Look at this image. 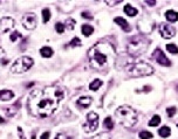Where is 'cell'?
Returning <instances> with one entry per match:
<instances>
[{
    "instance_id": "obj_1",
    "label": "cell",
    "mask_w": 178,
    "mask_h": 139,
    "mask_svg": "<svg viewBox=\"0 0 178 139\" xmlns=\"http://www.w3.org/2000/svg\"><path fill=\"white\" fill-rule=\"evenodd\" d=\"M65 97V91L59 86H46L31 92L28 98L29 112L38 118H46L53 114Z\"/></svg>"
},
{
    "instance_id": "obj_2",
    "label": "cell",
    "mask_w": 178,
    "mask_h": 139,
    "mask_svg": "<svg viewBox=\"0 0 178 139\" xmlns=\"http://www.w3.org/2000/svg\"><path fill=\"white\" fill-rule=\"evenodd\" d=\"M116 58L115 48L110 43L99 42L88 50V60L92 68L96 70H106L113 66Z\"/></svg>"
},
{
    "instance_id": "obj_3",
    "label": "cell",
    "mask_w": 178,
    "mask_h": 139,
    "mask_svg": "<svg viewBox=\"0 0 178 139\" xmlns=\"http://www.w3.org/2000/svg\"><path fill=\"white\" fill-rule=\"evenodd\" d=\"M115 116L118 123L127 129L134 127L137 123V112L129 105H122L117 108Z\"/></svg>"
},
{
    "instance_id": "obj_4",
    "label": "cell",
    "mask_w": 178,
    "mask_h": 139,
    "mask_svg": "<svg viewBox=\"0 0 178 139\" xmlns=\"http://www.w3.org/2000/svg\"><path fill=\"white\" fill-rule=\"evenodd\" d=\"M148 47H149L148 39L143 35H136V36L130 39V41L127 44V52L130 56L137 58L142 54H144Z\"/></svg>"
},
{
    "instance_id": "obj_5",
    "label": "cell",
    "mask_w": 178,
    "mask_h": 139,
    "mask_svg": "<svg viewBox=\"0 0 178 139\" xmlns=\"http://www.w3.org/2000/svg\"><path fill=\"white\" fill-rule=\"evenodd\" d=\"M128 72H129L130 76L132 77H143L151 75L154 72V68L151 67L149 63L140 61V62L131 63L128 67Z\"/></svg>"
},
{
    "instance_id": "obj_6",
    "label": "cell",
    "mask_w": 178,
    "mask_h": 139,
    "mask_svg": "<svg viewBox=\"0 0 178 139\" xmlns=\"http://www.w3.org/2000/svg\"><path fill=\"white\" fill-rule=\"evenodd\" d=\"M33 63H34L33 58H28V56L19 58L12 64L11 72H13V74H22V72H26L29 68L33 66Z\"/></svg>"
},
{
    "instance_id": "obj_7",
    "label": "cell",
    "mask_w": 178,
    "mask_h": 139,
    "mask_svg": "<svg viewBox=\"0 0 178 139\" xmlns=\"http://www.w3.org/2000/svg\"><path fill=\"white\" fill-rule=\"evenodd\" d=\"M97 126H99V115L95 114V112H89L87 115L86 123L82 126L83 130H84V132L92 133V132H94L97 129Z\"/></svg>"
},
{
    "instance_id": "obj_8",
    "label": "cell",
    "mask_w": 178,
    "mask_h": 139,
    "mask_svg": "<svg viewBox=\"0 0 178 139\" xmlns=\"http://www.w3.org/2000/svg\"><path fill=\"white\" fill-rule=\"evenodd\" d=\"M152 58H154L155 61L157 63H159L161 66H164V67H170V66H171L170 60L164 55V53L159 48L155 49V52L152 53Z\"/></svg>"
},
{
    "instance_id": "obj_9",
    "label": "cell",
    "mask_w": 178,
    "mask_h": 139,
    "mask_svg": "<svg viewBox=\"0 0 178 139\" xmlns=\"http://www.w3.org/2000/svg\"><path fill=\"white\" fill-rule=\"evenodd\" d=\"M21 24L26 29L32 30L36 27V18L33 13H27V14L24 15V18L21 20Z\"/></svg>"
},
{
    "instance_id": "obj_10",
    "label": "cell",
    "mask_w": 178,
    "mask_h": 139,
    "mask_svg": "<svg viewBox=\"0 0 178 139\" xmlns=\"http://www.w3.org/2000/svg\"><path fill=\"white\" fill-rule=\"evenodd\" d=\"M159 33L164 39H172L176 34V29L169 24H161L159 25Z\"/></svg>"
},
{
    "instance_id": "obj_11",
    "label": "cell",
    "mask_w": 178,
    "mask_h": 139,
    "mask_svg": "<svg viewBox=\"0 0 178 139\" xmlns=\"http://www.w3.org/2000/svg\"><path fill=\"white\" fill-rule=\"evenodd\" d=\"M15 21L12 18H4L0 20V34H4L8 32L14 27Z\"/></svg>"
},
{
    "instance_id": "obj_12",
    "label": "cell",
    "mask_w": 178,
    "mask_h": 139,
    "mask_svg": "<svg viewBox=\"0 0 178 139\" xmlns=\"http://www.w3.org/2000/svg\"><path fill=\"white\" fill-rule=\"evenodd\" d=\"M114 21H115L116 24H117V26H120L121 28L123 29L124 32H130V30H131L129 24H128V21H127L125 19H123V18L117 16V18H115V19H114Z\"/></svg>"
},
{
    "instance_id": "obj_13",
    "label": "cell",
    "mask_w": 178,
    "mask_h": 139,
    "mask_svg": "<svg viewBox=\"0 0 178 139\" xmlns=\"http://www.w3.org/2000/svg\"><path fill=\"white\" fill-rule=\"evenodd\" d=\"M14 97V92L11 90H0V101H11Z\"/></svg>"
},
{
    "instance_id": "obj_14",
    "label": "cell",
    "mask_w": 178,
    "mask_h": 139,
    "mask_svg": "<svg viewBox=\"0 0 178 139\" xmlns=\"http://www.w3.org/2000/svg\"><path fill=\"white\" fill-rule=\"evenodd\" d=\"M93 102V98L92 97H80L79 100H77V105L82 106V108H88V106L92 104Z\"/></svg>"
},
{
    "instance_id": "obj_15",
    "label": "cell",
    "mask_w": 178,
    "mask_h": 139,
    "mask_svg": "<svg viewBox=\"0 0 178 139\" xmlns=\"http://www.w3.org/2000/svg\"><path fill=\"white\" fill-rule=\"evenodd\" d=\"M165 18L170 22H176L178 20V13L173 10H169L165 12Z\"/></svg>"
},
{
    "instance_id": "obj_16",
    "label": "cell",
    "mask_w": 178,
    "mask_h": 139,
    "mask_svg": "<svg viewBox=\"0 0 178 139\" xmlns=\"http://www.w3.org/2000/svg\"><path fill=\"white\" fill-rule=\"evenodd\" d=\"M19 105H20V102H17V104L15 105H12V106H8V108H6L5 109V112L7 116H14L17 114V111L19 109Z\"/></svg>"
},
{
    "instance_id": "obj_17",
    "label": "cell",
    "mask_w": 178,
    "mask_h": 139,
    "mask_svg": "<svg viewBox=\"0 0 178 139\" xmlns=\"http://www.w3.org/2000/svg\"><path fill=\"white\" fill-rule=\"evenodd\" d=\"M53 53H54L53 49L51 48V47H42V48L40 49V54H41L42 58H52Z\"/></svg>"
},
{
    "instance_id": "obj_18",
    "label": "cell",
    "mask_w": 178,
    "mask_h": 139,
    "mask_svg": "<svg viewBox=\"0 0 178 139\" xmlns=\"http://www.w3.org/2000/svg\"><path fill=\"white\" fill-rule=\"evenodd\" d=\"M158 134L162 138H168L169 136L171 134V130H170L169 126H162V127L158 130Z\"/></svg>"
},
{
    "instance_id": "obj_19",
    "label": "cell",
    "mask_w": 178,
    "mask_h": 139,
    "mask_svg": "<svg viewBox=\"0 0 178 139\" xmlns=\"http://www.w3.org/2000/svg\"><path fill=\"white\" fill-rule=\"evenodd\" d=\"M124 13H127V15H129V16H135V15H137V10H136L135 7H132L131 5H127L124 6Z\"/></svg>"
},
{
    "instance_id": "obj_20",
    "label": "cell",
    "mask_w": 178,
    "mask_h": 139,
    "mask_svg": "<svg viewBox=\"0 0 178 139\" xmlns=\"http://www.w3.org/2000/svg\"><path fill=\"white\" fill-rule=\"evenodd\" d=\"M81 30H82V34H83L84 36H90V35L94 33V28H93L92 26H89V25H83Z\"/></svg>"
},
{
    "instance_id": "obj_21",
    "label": "cell",
    "mask_w": 178,
    "mask_h": 139,
    "mask_svg": "<svg viewBox=\"0 0 178 139\" xmlns=\"http://www.w3.org/2000/svg\"><path fill=\"white\" fill-rule=\"evenodd\" d=\"M101 86H102L101 80H94V81L89 84V89H90V90H93V91H96Z\"/></svg>"
},
{
    "instance_id": "obj_22",
    "label": "cell",
    "mask_w": 178,
    "mask_h": 139,
    "mask_svg": "<svg viewBox=\"0 0 178 139\" xmlns=\"http://www.w3.org/2000/svg\"><path fill=\"white\" fill-rule=\"evenodd\" d=\"M103 125H104V127H106L107 130L114 129V122H113V119H111V117H107L106 119H104Z\"/></svg>"
},
{
    "instance_id": "obj_23",
    "label": "cell",
    "mask_w": 178,
    "mask_h": 139,
    "mask_svg": "<svg viewBox=\"0 0 178 139\" xmlns=\"http://www.w3.org/2000/svg\"><path fill=\"white\" fill-rule=\"evenodd\" d=\"M166 50L171 54H178L177 46H176V44H173V43H168V44H166Z\"/></svg>"
},
{
    "instance_id": "obj_24",
    "label": "cell",
    "mask_w": 178,
    "mask_h": 139,
    "mask_svg": "<svg viewBox=\"0 0 178 139\" xmlns=\"http://www.w3.org/2000/svg\"><path fill=\"white\" fill-rule=\"evenodd\" d=\"M159 123H161V117H159L158 115H155L154 117L150 119L149 125L150 126H157V125H159Z\"/></svg>"
},
{
    "instance_id": "obj_25",
    "label": "cell",
    "mask_w": 178,
    "mask_h": 139,
    "mask_svg": "<svg viewBox=\"0 0 178 139\" xmlns=\"http://www.w3.org/2000/svg\"><path fill=\"white\" fill-rule=\"evenodd\" d=\"M42 19H43V22H48L49 19H51V12H49L48 8L42 10Z\"/></svg>"
},
{
    "instance_id": "obj_26",
    "label": "cell",
    "mask_w": 178,
    "mask_h": 139,
    "mask_svg": "<svg viewBox=\"0 0 178 139\" xmlns=\"http://www.w3.org/2000/svg\"><path fill=\"white\" fill-rule=\"evenodd\" d=\"M74 26H75V20H74V19H67V20H66L65 28L67 27L69 30H73V29H74Z\"/></svg>"
},
{
    "instance_id": "obj_27",
    "label": "cell",
    "mask_w": 178,
    "mask_h": 139,
    "mask_svg": "<svg viewBox=\"0 0 178 139\" xmlns=\"http://www.w3.org/2000/svg\"><path fill=\"white\" fill-rule=\"evenodd\" d=\"M140 138L141 139H151L152 138V133L149 132V131H141Z\"/></svg>"
},
{
    "instance_id": "obj_28",
    "label": "cell",
    "mask_w": 178,
    "mask_h": 139,
    "mask_svg": "<svg viewBox=\"0 0 178 139\" xmlns=\"http://www.w3.org/2000/svg\"><path fill=\"white\" fill-rule=\"evenodd\" d=\"M69 46H70V47H77V46H81V40H80L79 38H74L72 41L69 42Z\"/></svg>"
},
{
    "instance_id": "obj_29",
    "label": "cell",
    "mask_w": 178,
    "mask_h": 139,
    "mask_svg": "<svg viewBox=\"0 0 178 139\" xmlns=\"http://www.w3.org/2000/svg\"><path fill=\"white\" fill-rule=\"evenodd\" d=\"M55 29H56V32L59 34H61L65 32V24H61V22H58V24L55 25Z\"/></svg>"
},
{
    "instance_id": "obj_30",
    "label": "cell",
    "mask_w": 178,
    "mask_h": 139,
    "mask_svg": "<svg viewBox=\"0 0 178 139\" xmlns=\"http://www.w3.org/2000/svg\"><path fill=\"white\" fill-rule=\"evenodd\" d=\"M19 38H21V34H20L19 32H13V33L11 34V36H10L11 41H13V42H15V41H17Z\"/></svg>"
},
{
    "instance_id": "obj_31",
    "label": "cell",
    "mask_w": 178,
    "mask_h": 139,
    "mask_svg": "<svg viewBox=\"0 0 178 139\" xmlns=\"http://www.w3.org/2000/svg\"><path fill=\"white\" fill-rule=\"evenodd\" d=\"M92 139H110V137H109V134H107V133H100L99 136L93 137Z\"/></svg>"
},
{
    "instance_id": "obj_32",
    "label": "cell",
    "mask_w": 178,
    "mask_h": 139,
    "mask_svg": "<svg viewBox=\"0 0 178 139\" xmlns=\"http://www.w3.org/2000/svg\"><path fill=\"white\" fill-rule=\"evenodd\" d=\"M166 114H168V116L169 117H173V115H175V114H176V108H175V106H171V108H168V109H166Z\"/></svg>"
},
{
    "instance_id": "obj_33",
    "label": "cell",
    "mask_w": 178,
    "mask_h": 139,
    "mask_svg": "<svg viewBox=\"0 0 178 139\" xmlns=\"http://www.w3.org/2000/svg\"><path fill=\"white\" fill-rule=\"evenodd\" d=\"M121 2V0H114V1H113V0H107L106 1V4L108 6H115V5H117V4H120Z\"/></svg>"
},
{
    "instance_id": "obj_34",
    "label": "cell",
    "mask_w": 178,
    "mask_h": 139,
    "mask_svg": "<svg viewBox=\"0 0 178 139\" xmlns=\"http://www.w3.org/2000/svg\"><path fill=\"white\" fill-rule=\"evenodd\" d=\"M54 139H72L69 136H67V134H65V133H58L56 134V137Z\"/></svg>"
},
{
    "instance_id": "obj_35",
    "label": "cell",
    "mask_w": 178,
    "mask_h": 139,
    "mask_svg": "<svg viewBox=\"0 0 178 139\" xmlns=\"http://www.w3.org/2000/svg\"><path fill=\"white\" fill-rule=\"evenodd\" d=\"M82 16L84 18V19H92L93 16L90 15V13H88V12H82Z\"/></svg>"
},
{
    "instance_id": "obj_36",
    "label": "cell",
    "mask_w": 178,
    "mask_h": 139,
    "mask_svg": "<svg viewBox=\"0 0 178 139\" xmlns=\"http://www.w3.org/2000/svg\"><path fill=\"white\" fill-rule=\"evenodd\" d=\"M145 4L149 6H155L156 5V1L155 0H145Z\"/></svg>"
},
{
    "instance_id": "obj_37",
    "label": "cell",
    "mask_w": 178,
    "mask_h": 139,
    "mask_svg": "<svg viewBox=\"0 0 178 139\" xmlns=\"http://www.w3.org/2000/svg\"><path fill=\"white\" fill-rule=\"evenodd\" d=\"M18 132H19V136H20V139H26L25 138V134L22 133V129H21V127H18Z\"/></svg>"
},
{
    "instance_id": "obj_38",
    "label": "cell",
    "mask_w": 178,
    "mask_h": 139,
    "mask_svg": "<svg viewBox=\"0 0 178 139\" xmlns=\"http://www.w3.org/2000/svg\"><path fill=\"white\" fill-rule=\"evenodd\" d=\"M49 138V132H45L43 134H41L40 139H48Z\"/></svg>"
},
{
    "instance_id": "obj_39",
    "label": "cell",
    "mask_w": 178,
    "mask_h": 139,
    "mask_svg": "<svg viewBox=\"0 0 178 139\" xmlns=\"http://www.w3.org/2000/svg\"><path fill=\"white\" fill-rule=\"evenodd\" d=\"M4 55H5V50L2 48H0V60L4 58Z\"/></svg>"
},
{
    "instance_id": "obj_40",
    "label": "cell",
    "mask_w": 178,
    "mask_h": 139,
    "mask_svg": "<svg viewBox=\"0 0 178 139\" xmlns=\"http://www.w3.org/2000/svg\"><path fill=\"white\" fill-rule=\"evenodd\" d=\"M4 122H5V120H4V118H2V117H1V116H0V124H2V123H4Z\"/></svg>"
},
{
    "instance_id": "obj_41",
    "label": "cell",
    "mask_w": 178,
    "mask_h": 139,
    "mask_svg": "<svg viewBox=\"0 0 178 139\" xmlns=\"http://www.w3.org/2000/svg\"><path fill=\"white\" fill-rule=\"evenodd\" d=\"M7 62H8V61H7V60H5V61H2V64H7Z\"/></svg>"
},
{
    "instance_id": "obj_42",
    "label": "cell",
    "mask_w": 178,
    "mask_h": 139,
    "mask_svg": "<svg viewBox=\"0 0 178 139\" xmlns=\"http://www.w3.org/2000/svg\"><path fill=\"white\" fill-rule=\"evenodd\" d=\"M177 127H178V125H177Z\"/></svg>"
}]
</instances>
